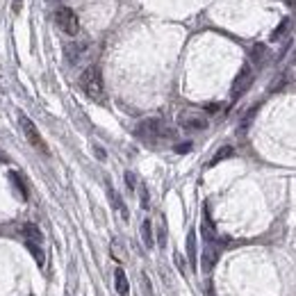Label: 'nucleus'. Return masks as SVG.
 <instances>
[{
    "label": "nucleus",
    "mask_w": 296,
    "mask_h": 296,
    "mask_svg": "<svg viewBox=\"0 0 296 296\" xmlns=\"http://www.w3.org/2000/svg\"><path fill=\"white\" fill-rule=\"evenodd\" d=\"M80 87L87 94V98H91L94 103H103L105 100V87H103V75H100L98 66H87L80 75Z\"/></svg>",
    "instance_id": "1"
},
{
    "label": "nucleus",
    "mask_w": 296,
    "mask_h": 296,
    "mask_svg": "<svg viewBox=\"0 0 296 296\" xmlns=\"http://www.w3.org/2000/svg\"><path fill=\"white\" fill-rule=\"evenodd\" d=\"M55 23H57V28L69 37H75L80 32L78 14H75L71 7H57V10H55Z\"/></svg>",
    "instance_id": "2"
},
{
    "label": "nucleus",
    "mask_w": 296,
    "mask_h": 296,
    "mask_svg": "<svg viewBox=\"0 0 296 296\" xmlns=\"http://www.w3.org/2000/svg\"><path fill=\"white\" fill-rule=\"evenodd\" d=\"M19 123H21V130H23L25 139H28V141H30V146H32V148H37L39 153L48 155V146H46L44 137H41V134H39V130H37V125L32 123V118H30V116H25V114H19Z\"/></svg>",
    "instance_id": "3"
},
{
    "label": "nucleus",
    "mask_w": 296,
    "mask_h": 296,
    "mask_svg": "<svg viewBox=\"0 0 296 296\" xmlns=\"http://www.w3.org/2000/svg\"><path fill=\"white\" fill-rule=\"evenodd\" d=\"M134 134H137L139 139H143V141H155V139H160V137H167L169 130L164 128V123L160 118H146V121H141V123L137 125Z\"/></svg>",
    "instance_id": "4"
},
{
    "label": "nucleus",
    "mask_w": 296,
    "mask_h": 296,
    "mask_svg": "<svg viewBox=\"0 0 296 296\" xmlns=\"http://www.w3.org/2000/svg\"><path fill=\"white\" fill-rule=\"evenodd\" d=\"M178 123H180V128L189 130V132H198V130L207 128V116L203 112H196V109H185L178 116Z\"/></svg>",
    "instance_id": "5"
},
{
    "label": "nucleus",
    "mask_w": 296,
    "mask_h": 296,
    "mask_svg": "<svg viewBox=\"0 0 296 296\" xmlns=\"http://www.w3.org/2000/svg\"><path fill=\"white\" fill-rule=\"evenodd\" d=\"M251 84H253V69H251V66H244V69L237 73V78L232 80V89H230L232 100L242 98L248 89H251Z\"/></svg>",
    "instance_id": "6"
},
{
    "label": "nucleus",
    "mask_w": 296,
    "mask_h": 296,
    "mask_svg": "<svg viewBox=\"0 0 296 296\" xmlns=\"http://www.w3.org/2000/svg\"><path fill=\"white\" fill-rule=\"evenodd\" d=\"M219 246L214 242H207L205 244V248H203V253H201V269L205 273H210L214 269V264H217V260H219Z\"/></svg>",
    "instance_id": "7"
},
{
    "label": "nucleus",
    "mask_w": 296,
    "mask_h": 296,
    "mask_svg": "<svg viewBox=\"0 0 296 296\" xmlns=\"http://www.w3.org/2000/svg\"><path fill=\"white\" fill-rule=\"evenodd\" d=\"M201 230H203V237H205V242H214L217 239V228H214L212 219H210V210H203V223H201Z\"/></svg>",
    "instance_id": "8"
},
{
    "label": "nucleus",
    "mask_w": 296,
    "mask_h": 296,
    "mask_svg": "<svg viewBox=\"0 0 296 296\" xmlns=\"http://www.w3.org/2000/svg\"><path fill=\"white\" fill-rule=\"evenodd\" d=\"M21 235H23V239L28 244H41L44 242V235H41V230L35 226V223H25V226L21 228Z\"/></svg>",
    "instance_id": "9"
},
{
    "label": "nucleus",
    "mask_w": 296,
    "mask_h": 296,
    "mask_svg": "<svg viewBox=\"0 0 296 296\" xmlns=\"http://www.w3.org/2000/svg\"><path fill=\"white\" fill-rule=\"evenodd\" d=\"M114 287H116L118 296H130V285H128V278H125L123 269H116V271H114Z\"/></svg>",
    "instance_id": "10"
},
{
    "label": "nucleus",
    "mask_w": 296,
    "mask_h": 296,
    "mask_svg": "<svg viewBox=\"0 0 296 296\" xmlns=\"http://www.w3.org/2000/svg\"><path fill=\"white\" fill-rule=\"evenodd\" d=\"M266 55H269L266 46L264 44H255V46H253V50H251V62L255 66H262L266 62Z\"/></svg>",
    "instance_id": "11"
},
{
    "label": "nucleus",
    "mask_w": 296,
    "mask_h": 296,
    "mask_svg": "<svg viewBox=\"0 0 296 296\" xmlns=\"http://www.w3.org/2000/svg\"><path fill=\"white\" fill-rule=\"evenodd\" d=\"M141 239H143V246L146 248L155 246V242H153V223L148 221V219H143V223H141Z\"/></svg>",
    "instance_id": "12"
},
{
    "label": "nucleus",
    "mask_w": 296,
    "mask_h": 296,
    "mask_svg": "<svg viewBox=\"0 0 296 296\" xmlns=\"http://www.w3.org/2000/svg\"><path fill=\"white\" fill-rule=\"evenodd\" d=\"M84 48H87V44H69L66 46V57H69L71 64H75L80 59V55L84 53Z\"/></svg>",
    "instance_id": "13"
},
{
    "label": "nucleus",
    "mask_w": 296,
    "mask_h": 296,
    "mask_svg": "<svg viewBox=\"0 0 296 296\" xmlns=\"http://www.w3.org/2000/svg\"><path fill=\"white\" fill-rule=\"evenodd\" d=\"M187 257H189V264L196 266V232L189 230L187 235Z\"/></svg>",
    "instance_id": "14"
},
{
    "label": "nucleus",
    "mask_w": 296,
    "mask_h": 296,
    "mask_svg": "<svg viewBox=\"0 0 296 296\" xmlns=\"http://www.w3.org/2000/svg\"><path fill=\"white\" fill-rule=\"evenodd\" d=\"M232 155H235V148H232V146H223V148H219L217 155H214V158L210 160V167H214V164H219V162H223V160L232 158Z\"/></svg>",
    "instance_id": "15"
},
{
    "label": "nucleus",
    "mask_w": 296,
    "mask_h": 296,
    "mask_svg": "<svg viewBox=\"0 0 296 296\" xmlns=\"http://www.w3.org/2000/svg\"><path fill=\"white\" fill-rule=\"evenodd\" d=\"M289 25H291V19H282L280 25H278L276 30H273V35H271V41H278L285 32H289Z\"/></svg>",
    "instance_id": "16"
},
{
    "label": "nucleus",
    "mask_w": 296,
    "mask_h": 296,
    "mask_svg": "<svg viewBox=\"0 0 296 296\" xmlns=\"http://www.w3.org/2000/svg\"><path fill=\"white\" fill-rule=\"evenodd\" d=\"M12 180H14V185H16V187H19V194H21V198H28V192H25L23 183H21V178L16 176V173H12Z\"/></svg>",
    "instance_id": "17"
},
{
    "label": "nucleus",
    "mask_w": 296,
    "mask_h": 296,
    "mask_svg": "<svg viewBox=\"0 0 296 296\" xmlns=\"http://www.w3.org/2000/svg\"><path fill=\"white\" fill-rule=\"evenodd\" d=\"M125 185H128L130 192H134V187H137V180H134V173L132 171L125 173Z\"/></svg>",
    "instance_id": "18"
},
{
    "label": "nucleus",
    "mask_w": 296,
    "mask_h": 296,
    "mask_svg": "<svg viewBox=\"0 0 296 296\" xmlns=\"http://www.w3.org/2000/svg\"><path fill=\"white\" fill-rule=\"evenodd\" d=\"M158 242H160V246H167V228H164V223L160 226V230H158Z\"/></svg>",
    "instance_id": "19"
},
{
    "label": "nucleus",
    "mask_w": 296,
    "mask_h": 296,
    "mask_svg": "<svg viewBox=\"0 0 296 296\" xmlns=\"http://www.w3.org/2000/svg\"><path fill=\"white\" fill-rule=\"evenodd\" d=\"M176 264H178V269H180V273H183V276H187V269H185V260H183V255H178V253H176Z\"/></svg>",
    "instance_id": "20"
},
{
    "label": "nucleus",
    "mask_w": 296,
    "mask_h": 296,
    "mask_svg": "<svg viewBox=\"0 0 296 296\" xmlns=\"http://www.w3.org/2000/svg\"><path fill=\"white\" fill-rule=\"evenodd\" d=\"M112 255H114V257H118V260L123 257V253H121V248H118V244H116V242L112 244Z\"/></svg>",
    "instance_id": "21"
},
{
    "label": "nucleus",
    "mask_w": 296,
    "mask_h": 296,
    "mask_svg": "<svg viewBox=\"0 0 296 296\" xmlns=\"http://www.w3.org/2000/svg\"><path fill=\"white\" fill-rule=\"evenodd\" d=\"M141 205H143V210H148V192H146V187H141Z\"/></svg>",
    "instance_id": "22"
},
{
    "label": "nucleus",
    "mask_w": 296,
    "mask_h": 296,
    "mask_svg": "<svg viewBox=\"0 0 296 296\" xmlns=\"http://www.w3.org/2000/svg\"><path fill=\"white\" fill-rule=\"evenodd\" d=\"M189 148H192V143H180V146H176L178 153H187Z\"/></svg>",
    "instance_id": "23"
},
{
    "label": "nucleus",
    "mask_w": 296,
    "mask_h": 296,
    "mask_svg": "<svg viewBox=\"0 0 296 296\" xmlns=\"http://www.w3.org/2000/svg\"><path fill=\"white\" fill-rule=\"evenodd\" d=\"M94 151H96V158H98V160H105V158H107V155H105V151H103L100 146H96Z\"/></svg>",
    "instance_id": "24"
},
{
    "label": "nucleus",
    "mask_w": 296,
    "mask_h": 296,
    "mask_svg": "<svg viewBox=\"0 0 296 296\" xmlns=\"http://www.w3.org/2000/svg\"><path fill=\"white\" fill-rule=\"evenodd\" d=\"M12 7H14V12H21V7H23V0H12Z\"/></svg>",
    "instance_id": "25"
},
{
    "label": "nucleus",
    "mask_w": 296,
    "mask_h": 296,
    "mask_svg": "<svg viewBox=\"0 0 296 296\" xmlns=\"http://www.w3.org/2000/svg\"><path fill=\"white\" fill-rule=\"evenodd\" d=\"M205 109H207V112H210V114H212V112H219V109H221V107H219L217 103H212V105H207Z\"/></svg>",
    "instance_id": "26"
},
{
    "label": "nucleus",
    "mask_w": 296,
    "mask_h": 296,
    "mask_svg": "<svg viewBox=\"0 0 296 296\" xmlns=\"http://www.w3.org/2000/svg\"><path fill=\"white\" fill-rule=\"evenodd\" d=\"M289 71H296V53H294V59H291V69Z\"/></svg>",
    "instance_id": "27"
},
{
    "label": "nucleus",
    "mask_w": 296,
    "mask_h": 296,
    "mask_svg": "<svg viewBox=\"0 0 296 296\" xmlns=\"http://www.w3.org/2000/svg\"><path fill=\"white\" fill-rule=\"evenodd\" d=\"M285 3H289V5H294V3H296V0H285Z\"/></svg>",
    "instance_id": "28"
},
{
    "label": "nucleus",
    "mask_w": 296,
    "mask_h": 296,
    "mask_svg": "<svg viewBox=\"0 0 296 296\" xmlns=\"http://www.w3.org/2000/svg\"><path fill=\"white\" fill-rule=\"evenodd\" d=\"M46 3H57V0H46Z\"/></svg>",
    "instance_id": "29"
}]
</instances>
